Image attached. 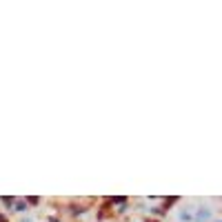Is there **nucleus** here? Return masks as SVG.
<instances>
[{
	"instance_id": "1",
	"label": "nucleus",
	"mask_w": 222,
	"mask_h": 222,
	"mask_svg": "<svg viewBox=\"0 0 222 222\" xmlns=\"http://www.w3.org/2000/svg\"><path fill=\"white\" fill-rule=\"evenodd\" d=\"M209 218H211V209L202 207V209L196 211V220H198V222H205V220H209Z\"/></svg>"
}]
</instances>
